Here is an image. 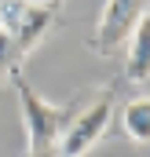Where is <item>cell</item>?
<instances>
[{
    "mask_svg": "<svg viewBox=\"0 0 150 157\" xmlns=\"http://www.w3.org/2000/svg\"><path fill=\"white\" fill-rule=\"evenodd\" d=\"M26 157H55V154H26Z\"/></svg>",
    "mask_w": 150,
    "mask_h": 157,
    "instance_id": "52a82bcc",
    "label": "cell"
},
{
    "mask_svg": "<svg viewBox=\"0 0 150 157\" xmlns=\"http://www.w3.org/2000/svg\"><path fill=\"white\" fill-rule=\"evenodd\" d=\"M124 77L136 84H147L150 77V15L136 26V33L124 44Z\"/></svg>",
    "mask_w": 150,
    "mask_h": 157,
    "instance_id": "5b68a950",
    "label": "cell"
},
{
    "mask_svg": "<svg viewBox=\"0 0 150 157\" xmlns=\"http://www.w3.org/2000/svg\"><path fill=\"white\" fill-rule=\"evenodd\" d=\"M113 121V91L110 88H99V95L81 106L77 113H70L59 143H55V157H84L110 128Z\"/></svg>",
    "mask_w": 150,
    "mask_h": 157,
    "instance_id": "7a4b0ae2",
    "label": "cell"
},
{
    "mask_svg": "<svg viewBox=\"0 0 150 157\" xmlns=\"http://www.w3.org/2000/svg\"><path fill=\"white\" fill-rule=\"evenodd\" d=\"M55 15H59V4H22V15L15 22V29L7 33L18 59L40 44V37L48 33V26L55 22Z\"/></svg>",
    "mask_w": 150,
    "mask_h": 157,
    "instance_id": "277c9868",
    "label": "cell"
},
{
    "mask_svg": "<svg viewBox=\"0 0 150 157\" xmlns=\"http://www.w3.org/2000/svg\"><path fill=\"white\" fill-rule=\"evenodd\" d=\"M11 80H15V91H18V110H22V124H26V143L30 150L26 154H55V143L70 121V110L66 106H51L44 95H37L18 70H11Z\"/></svg>",
    "mask_w": 150,
    "mask_h": 157,
    "instance_id": "6da1fadb",
    "label": "cell"
},
{
    "mask_svg": "<svg viewBox=\"0 0 150 157\" xmlns=\"http://www.w3.org/2000/svg\"><path fill=\"white\" fill-rule=\"evenodd\" d=\"M117 124H121V132H124L132 143L147 146V139H150V99L147 95L128 99V102L121 106V113H117Z\"/></svg>",
    "mask_w": 150,
    "mask_h": 157,
    "instance_id": "8992f818",
    "label": "cell"
},
{
    "mask_svg": "<svg viewBox=\"0 0 150 157\" xmlns=\"http://www.w3.org/2000/svg\"><path fill=\"white\" fill-rule=\"evenodd\" d=\"M147 15H150V7L143 0H128V4L124 0H110V4H103L99 22H95V37L88 40V48L95 55H117V51H124L128 37L136 33V26Z\"/></svg>",
    "mask_w": 150,
    "mask_h": 157,
    "instance_id": "3957f363",
    "label": "cell"
}]
</instances>
